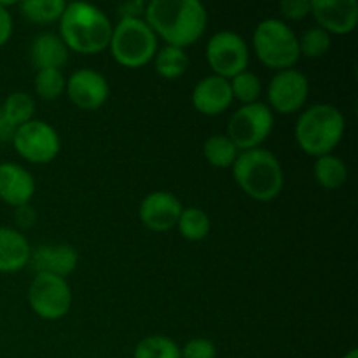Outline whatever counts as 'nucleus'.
<instances>
[{"mask_svg": "<svg viewBox=\"0 0 358 358\" xmlns=\"http://www.w3.org/2000/svg\"><path fill=\"white\" fill-rule=\"evenodd\" d=\"M346 119L338 107L331 103H317L299 114L294 136L304 154L322 157L332 154L345 136Z\"/></svg>", "mask_w": 358, "mask_h": 358, "instance_id": "obj_4", "label": "nucleus"}, {"mask_svg": "<svg viewBox=\"0 0 358 358\" xmlns=\"http://www.w3.org/2000/svg\"><path fill=\"white\" fill-rule=\"evenodd\" d=\"M69 48L59 38L58 34L42 31L31 41L30 62L37 70L55 69L62 70L69 62Z\"/></svg>", "mask_w": 358, "mask_h": 358, "instance_id": "obj_19", "label": "nucleus"}, {"mask_svg": "<svg viewBox=\"0 0 358 358\" xmlns=\"http://www.w3.org/2000/svg\"><path fill=\"white\" fill-rule=\"evenodd\" d=\"M13 133H14V129L7 124V121L2 117V114H0V143H3V142H7V140L13 138Z\"/></svg>", "mask_w": 358, "mask_h": 358, "instance_id": "obj_35", "label": "nucleus"}, {"mask_svg": "<svg viewBox=\"0 0 358 358\" xmlns=\"http://www.w3.org/2000/svg\"><path fill=\"white\" fill-rule=\"evenodd\" d=\"M299 41V55L308 59H317L327 55L332 48V37L320 27H310L303 31Z\"/></svg>", "mask_w": 358, "mask_h": 358, "instance_id": "obj_29", "label": "nucleus"}, {"mask_svg": "<svg viewBox=\"0 0 358 358\" xmlns=\"http://www.w3.org/2000/svg\"><path fill=\"white\" fill-rule=\"evenodd\" d=\"M65 7L66 2L63 0H24L17 3L21 14L35 24L58 23Z\"/></svg>", "mask_w": 358, "mask_h": 358, "instance_id": "obj_24", "label": "nucleus"}, {"mask_svg": "<svg viewBox=\"0 0 358 358\" xmlns=\"http://www.w3.org/2000/svg\"><path fill=\"white\" fill-rule=\"evenodd\" d=\"M157 35L143 17H122L112 28L108 49L115 62L126 69H140L154 59Z\"/></svg>", "mask_w": 358, "mask_h": 358, "instance_id": "obj_5", "label": "nucleus"}, {"mask_svg": "<svg viewBox=\"0 0 358 358\" xmlns=\"http://www.w3.org/2000/svg\"><path fill=\"white\" fill-rule=\"evenodd\" d=\"M14 20L10 14L9 6L6 2H0V48L6 45L13 37Z\"/></svg>", "mask_w": 358, "mask_h": 358, "instance_id": "obj_32", "label": "nucleus"}, {"mask_svg": "<svg viewBox=\"0 0 358 358\" xmlns=\"http://www.w3.org/2000/svg\"><path fill=\"white\" fill-rule=\"evenodd\" d=\"M177 229L184 240L196 243L208 236L212 222L205 210L198 208V206H187L182 210L180 217H178Z\"/></svg>", "mask_w": 358, "mask_h": 358, "instance_id": "obj_23", "label": "nucleus"}, {"mask_svg": "<svg viewBox=\"0 0 358 358\" xmlns=\"http://www.w3.org/2000/svg\"><path fill=\"white\" fill-rule=\"evenodd\" d=\"M37 184L30 171L17 163H0V199L13 208L30 205Z\"/></svg>", "mask_w": 358, "mask_h": 358, "instance_id": "obj_16", "label": "nucleus"}, {"mask_svg": "<svg viewBox=\"0 0 358 358\" xmlns=\"http://www.w3.org/2000/svg\"><path fill=\"white\" fill-rule=\"evenodd\" d=\"M192 105L203 115H220L233 103V93L227 79L219 76H206L196 83L191 94Z\"/></svg>", "mask_w": 358, "mask_h": 358, "instance_id": "obj_17", "label": "nucleus"}, {"mask_svg": "<svg viewBox=\"0 0 358 358\" xmlns=\"http://www.w3.org/2000/svg\"><path fill=\"white\" fill-rule=\"evenodd\" d=\"M143 20L166 45L185 49L205 35L208 13L199 0H150Z\"/></svg>", "mask_w": 358, "mask_h": 358, "instance_id": "obj_1", "label": "nucleus"}, {"mask_svg": "<svg viewBox=\"0 0 358 358\" xmlns=\"http://www.w3.org/2000/svg\"><path fill=\"white\" fill-rule=\"evenodd\" d=\"M66 79L63 76L62 70L55 69H44L37 70L34 79V90L41 100L44 101H55L65 93Z\"/></svg>", "mask_w": 358, "mask_h": 358, "instance_id": "obj_27", "label": "nucleus"}, {"mask_svg": "<svg viewBox=\"0 0 358 358\" xmlns=\"http://www.w3.org/2000/svg\"><path fill=\"white\" fill-rule=\"evenodd\" d=\"M152 62L157 76L168 80L178 79L189 69V56L185 49L173 48V45H163V49H157Z\"/></svg>", "mask_w": 358, "mask_h": 358, "instance_id": "obj_22", "label": "nucleus"}, {"mask_svg": "<svg viewBox=\"0 0 358 358\" xmlns=\"http://www.w3.org/2000/svg\"><path fill=\"white\" fill-rule=\"evenodd\" d=\"M268 107L273 114L290 115L303 110L310 96V80L301 70L287 69L275 72L268 84Z\"/></svg>", "mask_w": 358, "mask_h": 358, "instance_id": "obj_11", "label": "nucleus"}, {"mask_svg": "<svg viewBox=\"0 0 358 358\" xmlns=\"http://www.w3.org/2000/svg\"><path fill=\"white\" fill-rule=\"evenodd\" d=\"M275 128V114L262 101L241 105L227 122V138L240 152L259 149L269 138Z\"/></svg>", "mask_w": 358, "mask_h": 358, "instance_id": "obj_7", "label": "nucleus"}, {"mask_svg": "<svg viewBox=\"0 0 358 358\" xmlns=\"http://www.w3.org/2000/svg\"><path fill=\"white\" fill-rule=\"evenodd\" d=\"M35 219H37V213L34 212V208H31L30 205L20 206V208H16V212H14V220H16V224L20 227L34 226Z\"/></svg>", "mask_w": 358, "mask_h": 358, "instance_id": "obj_33", "label": "nucleus"}, {"mask_svg": "<svg viewBox=\"0 0 358 358\" xmlns=\"http://www.w3.org/2000/svg\"><path fill=\"white\" fill-rule=\"evenodd\" d=\"M133 358H180V346L168 336H147L135 346Z\"/></svg>", "mask_w": 358, "mask_h": 358, "instance_id": "obj_26", "label": "nucleus"}, {"mask_svg": "<svg viewBox=\"0 0 358 358\" xmlns=\"http://www.w3.org/2000/svg\"><path fill=\"white\" fill-rule=\"evenodd\" d=\"M112 28L110 17L100 7L87 2L66 3L58 21V35L69 51L86 56L108 49Z\"/></svg>", "mask_w": 358, "mask_h": 358, "instance_id": "obj_2", "label": "nucleus"}, {"mask_svg": "<svg viewBox=\"0 0 358 358\" xmlns=\"http://www.w3.org/2000/svg\"><path fill=\"white\" fill-rule=\"evenodd\" d=\"M313 177L320 187L336 191V189H341L348 180V166L341 157L327 154L315 159Z\"/></svg>", "mask_w": 358, "mask_h": 358, "instance_id": "obj_20", "label": "nucleus"}, {"mask_svg": "<svg viewBox=\"0 0 358 358\" xmlns=\"http://www.w3.org/2000/svg\"><path fill=\"white\" fill-rule=\"evenodd\" d=\"M238 154H240V150L227 138V135L208 136L205 145H203V156H205V159L213 168H220V170H226V168L233 166Z\"/></svg>", "mask_w": 358, "mask_h": 358, "instance_id": "obj_25", "label": "nucleus"}, {"mask_svg": "<svg viewBox=\"0 0 358 358\" xmlns=\"http://www.w3.org/2000/svg\"><path fill=\"white\" fill-rule=\"evenodd\" d=\"M206 62L213 76L222 79H233L238 73L248 70L250 49L240 34L231 30H220L210 37L206 44Z\"/></svg>", "mask_w": 358, "mask_h": 358, "instance_id": "obj_9", "label": "nucleus"}, {"mask_svg": "<svg viewBox=\"0 0 358 358\" xmlns=\"http://www.w3.org/2000/svg\"><path fill=\"white\" fill-rule=\"evenodd\" d=\"M143 10H145V2H124L119 6V16L122 17H142Z\"/></svg>", "mask_w": 358, "mask_h": 358, "instance_id": "obj_34", "label": "nucleus"}, {"mask_svg": "<svg viewBox=\"0 0 358 358\" xmlns=\"http://www.w3.org/2000/svg\"><path fill=\"white\" fill-rule=\"evenodd\" d=\"M79 264V252L66 243H48L31 248L30 262L35 275H52L66 278Z\"/></svg>", "mask_w": 358, "mask_h": 358, "instance_id": "obj_15", "label": "nucleus"}, {"mask_svg": "<svg viewBox=\"0 0 358 358\" xmlns=\"http://www.w3.org/2000/svg\"><path fill=\"white\" fill-rule=\"evenodd\" d=\"M65 93L80 110H98L107 103L110 86L107 77L94 69H79L66 79Z\"/></svg>", "mask_w": 358, "mask_h": 358, "instance_id": "obj_12", "label": "nucleus"}, {"mask_svg": "<svg viewBox=\"0 0 358 358\" xmlns=\"http://www.w3.org/2000/svg\"><path fill=\"white\" fill-rule=\"evenodd\" d=\"M252 45L259 62L268 69H296L299 62V41L297 35L283 20L268 17L255 27L252 34Z\"/></svg>", "mask_w": 358, "mask_h": 358, "instance_id": "obj_6", "label": "nucleus"}, {"mask_svg": "<svg viewBox=\"0 0 358 358\" xmlns=\"http://www.w3.org/2000/svg\"><path fill=\"white\" fill-rule=\"evenodd\" d=\"M343 358H358V350L352 348L348 353H345V357H343Z\"/></svg>", "mask_w": 358, "mask_h": 358, "instance_id": "obj_36", "label": "nucleus"}, {"mask_svg": "<svg viewBox=\"0 0 358 358\" xmlns=\"http://www.w3.org/2000/svg\"><path fill=\"white\" fill-rule=\"evenodd\" d=\"M28 304L42 320H59L72 308V289L66 278L35 275L28 287Z\"/></svg>", "mask_w": 358, "mask_h": 358, "instance_id": "obj_10", "label": "nucleus"}, {"mask_svg": "<svg viewBox=\"0 0 358 358\" xmlns=\"http://www.w3.org/2000/svg\"><path fill=\"white\" fill-rule=\"evenodd\" d=\"M182 206L180 199L170 191L149 192L138 208L140 222L152 233H166L177 227Z\"/></svg>", "mask_w": 358, "mask_h": 358, "instance_id": "obj_13", "label": "nucleus"}, {"mask_svg": "<svg viewBox=\"0 0 358 358\" xmlns=\"http://www.w3.org/2000/svg\"><path fill=\"white\" fill-rule=\"evenodd\" d=\"M233 100L241 101V105H250L259 101L262 94V80L255 72L245 70L229 79Z\"/></svg>", "mask_w": 358, "mask_h": 358, "instance_id": "obj_28", "label": "nucleus"}, {"mask_svg": "<svg viewBox=\"0 0 358 358\" xmlns=\"http://www.w3.org/2000/svg\"><path fill=\"white\" fill-rule=\"evenodd\" d=\"M34 96L28 93H23V91H14V93L7 94L2 107H0V114H2V117L6 119L7 124L13 129L20 128V126L31 121L34 119Z\"/></svg>", "mask_w": 358, "mask_h": 358, "instance_id": "obj_21", "label": "nucleus"}, {"mask_svg": "<svg viewBox=\"0 0 358 358\" xmlns=\"http://www.w3.org/2000/svg\"><path fill=\"white\" fill-rule=\"evenodd\" d=\"M310 16L329 35H348L357 28V0H310Z\"/></svg>", "mask_w": 358, "mask_h": 358, "instance_id": "obj_14", "label": "nucleus"}, {"mask_svg": "<svg viewBox=\"0 0 358 358\" xmlns=\"http://www.w3.org/2000/svg\"><path fill=\"white\" fill-rule=\"evenodd\" d=\"M231 170L238 187L248 198L259 203H269L276 199L282 194L285 185L282 163L271 150L264 147L238 154Z\"/></svg>", "mask_w": 358, "mask_h": 358, "instance_id": "obj_3", "label": "nucleus"}, {"mask_svg": "<svg viewBox=\"0 0 358 358\" xmlns=\"http://www.w3.org/2000/svg\"><path fill=\"white\" fill-rule=\"evenodd\" d=\"M180 358H217V346L206 338L189 339L180 348Z\"/></svg>", "mask_w": 358, "mask_h": 358, "instance_id": "obj_30", "label": "nucleus"}, {"mask_svg": "<svg viewBox=\"0 0 358 358\" xmlns=\"http://www.w3.org/2000/svg\"><path fill=\"white\" fill-rule=\"evenodd\" d=\"M10 142L17 156L31 164L51 163L62 150V140L55 126L41 119H31L14 129Z\"/></svg>", "mask_w": 358, "mask_h": 358, "instance_id": "obj_8", "label": "nucleus"}, {"mask_svg": "<svg viewBox=\"0 0 358 358\" xmlns=\"http://www.w3.org/2000/svg\"><path fill=\"white\" fill-rule=\"evenodd\" d=\"M31 245L20 229L0 226V273L13 275L28 266Z\"/></svg>", "mask_w": 358, "mask_h": 358, "instance_id": "obj_18", "label": "nucleus"}, {"mask_svg": "<svg viewBox=\"0 0 358 358\" xmlns=\"http://www.w3.org/2000/svg\"><path fill=\"white\" fill-rule=\"evenodd\" d=\"M310 0H283L280 3L283 17L292 21H301L306 16H310Z\"/></svg>", "mask_w": 358, "mask_h": 358, "instance_id": "obj_31", "label": "nucleus"}]
</instances>
